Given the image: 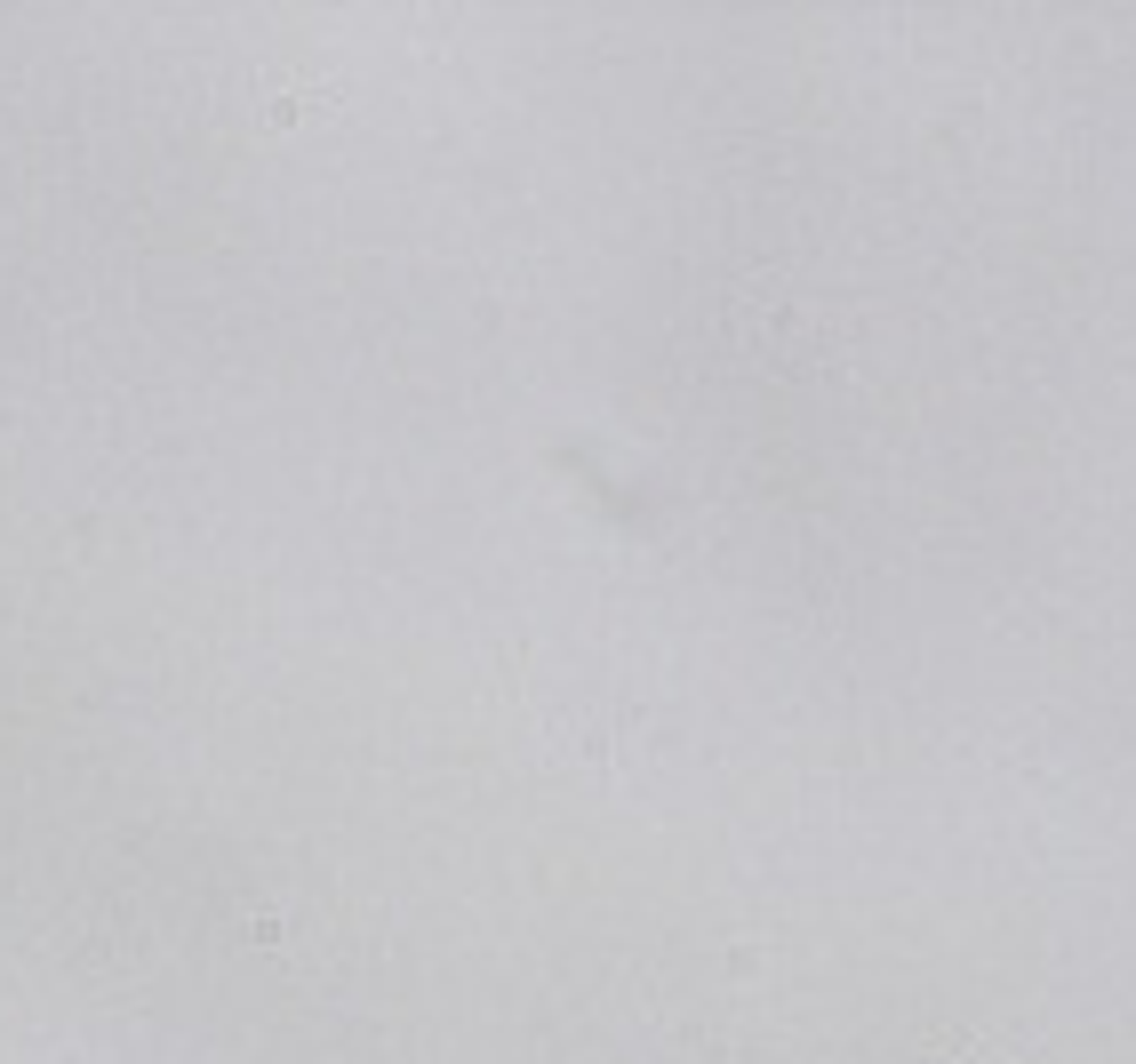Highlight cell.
I'll use <instances>...</instances> for the list:
<instances>
[{
  "mask_svg": "<svg viewBox=\"0 0 1136 1064\" xmlns=\"http://www.w3.org/2000/svg\"><path fill=\"white\" fill-rule=\"evenodd\" d=\"M241 936H249L256 952H280V945H289V921H280V912H249V921H241Z\"/></svg>",
  "mask_w": 1136,
  "mask_h": 1064,
  "instance_id": "2",
  "label": "cell"
},
{
  "mask_svg": "<svg viewBox=\"0 0 1136 1064\" xmlns=\"http://www.w3.org/2000/svg\"><path fill=\"white\" fill-rule=\"evenodd\" d=\"M337 105V81H289V89H273V105H265V129H296L304 113H328Z\"/></svg>",
  "mask_w": 1136,
  "mask_h": 1064,
  "instance_id": "1",
  "label": "cell"
}]
</instances>
